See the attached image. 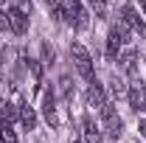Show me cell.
I'll return each mask as SVG.
<instances>
[{
  "label": "cell",
  "mask_w": 146,
  "mask_h": 143,
  "mask_svg": "<svg viewBox=\"0 0 146 143\" xmlns=\"http://www.w3.org/2000/svg\"><path fill=\"white\" fill-rule=\"evenodd\" d=\"M70 143H82V140H70Z\"/></svg>",
  "instance_id": "cell-23"
},
{
  "label": "cell",
  "mask_w": 146,
  "mask_h": 143,
  "mask_svg": "<svg viewBox=\"0 0 146 143\" xmlns=\"http://www.w3.org/2000/svg\"><path fill=\"white\" fill-rule=\"evenodd\" d=\"M70 59H73L76 70H79V76H82L84 81H93V79H96V70H93V56H90V51H87L82 42H73V45H70Z\"/></svg>",
  "instance_id": "cell-2"
},
{
  "label": "cell",
  "mask_w": 146,
  "mask_h": 143,
  "mask_svg": "<svg viewBox=\"0 0 146 143\" xmlns=\"http://www.w3.org/2000/svg\"><path fill=\"white\" fill-rule=\"evenodd\" d=\"M121 20L127 23V25L135 31V34H141V36L146 39V25H143V20L138 17V11H135L132 6H121Z\"/></svg>",
  "instance_id": "cell-5"
},
{
  "label": "cell",
  "mask_w": 146,
  "mask_h": 143,
  "mask_svg": "<svg viewBox=\"0 0 146 143\" xmlns=\"http://www.w3.org/2000/svg\"><path fill=\"white\" fill-rule=\"evenodd\" d=\"M42 56H45V65H51V62H54V51H51V45H48V42H42Z\"/></svg>",
  "instance_id": "cell-19"
},
{
  "label": "cell",
  "mask_w": 146,
  "mask_h": 143,
  "mask_svg": "<svg viewBox=\"0 0 146 143\" xmlns=\"http://www.w3.org/2000/svg\"><path fill=\"white\" fill-rule=\"evenodd\" d=\"M70 90H73L70 76H62V79H59V95H62V98H70Z\"/></svg>",
  "instance_id": "cell-15"
},
{
  "label": "cell",
  "mask_w": 146,
  "mask_h": 143,
  "mask_svg": "<svg viewBox=\"0 0 146 143\" xmlns=\"http://www.w3.org/2000/svg\"><path fill=\"white\" fill-rule=\"evenodd\" d=\"M82 129H84V143H101V140H104V135H101L98 124L93 121L90 115L82 118Z\"/></svg>",
  "instance_id": "cell-9"
},
{
  "label": "cell",
  "mask_w": 146,
  "mask_h": 143,
  "mask_svg": "<svg viewBox=\"0 0 146 143\" xmlns=\"http://www.w3.org/2000/svg\"><path fill=\"white\" fill-rule=\"evenodd\" d=\"M25 68L31 70V76H34V79H42V65H39V59H34V56H25Z\"/></svg>",
  "instance_id": "cell-14"
},
{
  "label": "cell",
  "mask_w": 146,
  "mask_h": 143,
  "mask_svg": "<svg viewBox=\"0 0 146 143\" xmlns=\"http://www.w3.org/2000/svg\"><path fill=\"white\" fill-rule=\"evenodd\" d=\"M87 3H90V9L98 14V17H104V14H107V0H87Z\"/></svg>",
  "instance_id": "cell-16"
},
{
  "label": "cell",
  "mask_w": 146,
  "mask_h": 143,
  "mask_svg": "<svg viewBox=\"0 0 146 143\" xmlns=\"http://www.w3.org/2000/svg\"><path fill=\"white\" fill-rule=\"evenodd\" d=\"M138 129H141V138L146 140V118H141V124H138Z\"/></svg>",
  "instance_id": "cell-21"
},
{
  "label": "cell",
  "mask_w": 146,
  "mask_h": 143,
  "mask_svg": "<svg viewBox=\"0 0 146 143\" xmlns=\"http://www.w3.org/2000/svg\"><path fill=\"white\" fill-rule=\"evenodd\" d=\"M56 17L70 23L76 31H87L90 28V11L82 6V0H59V11Z\"/></svg>",
  "instance_id": "cell-1"
},
{
  "label": "cell",
  "mask_w": 146,
  "mask_h": 143,
  "mask_svg": "<svg viewBox=\"0 0 146 143\" xmlns=\"http://www.w3.org/2000/svg\"><path fill=\"white\" fill-rule=\"evenodd\" d=\"M118 62H121V70H124V73H135V65H138V51H135V48H127L124 54L118 56Z\"/></svg>",
  "instance_id": "cell-11"
},
{
  "label": "cell",
  "mask_w": 146,
  "mask_h": 143,
  "mask_svg": "<svg viewBox=\"0 0 146 143\" xmlns=\"http://www.w3.org/2000/svg\"><path fill=\"white\" fill-rule=\"evenodd\" d=\"M17 121L23 124V129L31 132V129H36V112L28 107V104H23V107H20V118H17Z\"/></svg>",
  "instance_id": "cell-12"
},
{
  "label": "cell",
  "mask_w": 146,
  "mask_h": 143,
  "mask_svg": "<svg viewBox=\"0 0 146 143\" xmlns=\"http://www.w3.org/2000/svg\"><path fill=\"white\" fill-rule=\"evenodd\" d=\"M87 104H90L93 109H101L104 104H107V95H104V87L93 79L90 81V87H87Z\"/></svg>",
  "instance_id": "cell-8"
},
{
  "label": "cell",
  "mask_w": 146,
  "mask_h": 143,
  "mask_svg": "<svg viewBox=\"0 0 146 143\" xmlns=\"http://www.w3.org/2000/svg\"><path fill=\"white\" fill-rule=\"evenodd\" d=\"M9 28V20H6V11H3V6H0V31H6Z\"/></svg>",
  "instance_id": "cell-20"
},
{
  "label": "cell",
  "mask_w": 146,
  "mask_h": 143,
  "mask_svg": "<svg viewBox=\"0 0 146 143\" xmlns=\"http://www.w3.org/2000/svg\"><path fill=\"white\" fill-rule=\"evenodd\" d=\"M0 143H17L14 129H11V124H6V121H0Z\"/></svg>",
  "instance_id": "cell-13"
},
{
  "label": "cell",
  "mask_w": 146,
  "mask_h": 143,
  "mask_svg": "<svg viewBox=\"0 0 146 143\" xmlns=\"http://www.w3.org/2000/svg\"><path fill=\"white\" fill-rule=\"evenodd\" d=\"M143 101H146L143 81H132V84H129V107H132L135 112H138V109L143 107Z\"/></svg>",
  "instance_id": "cell-10"
},
{
  "label": "cell",
  "mask_w": 146,
  "mask_h": 143,
  "mask_svg": "<svg viewBox=\"0 0 146 143\" xmlns=\"http://www.w3.org/2000/svg\"><path fill=\"white\" fill-rule=\"evenodd\" d=\"M121 45H124V36L118 34V28L112 25L107 34V59L110 62H118V51H121Z\"/></svg>",
  "instance_id": "cell-7"
},
{
  "label": "cell",
  "mask_w": 146,
  "mask_h": 143,
  "mask_svg": "<svg viewBox=\"0 0 146 143\" xmlns=\"http://www.w3.org/2000/svg\"><path fill=\"white\" fill-rule=\"evenodd\" d=\"M141 11H143V14H146V0H141Z\"/></svg>",
  "instance_id": "cell-22"
},
{
  "label": "cell",
  "mask_w": 146,
  "mask_h": 143,
  "mask_svg": "<svg viewBox=\"0 0 146 143\" xmlns=\"http://www.w3.org/2000/svg\"><path fill=\"white\" fill-rule=\"evenodd\" d=\"M110 90H112V95H121V93H127V87H124V81L115 76L112 81H110Z\"/></svg>",
  "instance_id": "cell-17"
},
{
  "label": "cell",
  "mask_w": 146,
  "mask_h": 143,
  "mask_svg": "<svg viewBox=\"0 0 146 143\" xmlns=\"http://www.w3.org/2000/svg\"><path fill=\"white\" fill-rule=\"evenodd\" d=\"M42 115H45V121L51 124V129L59 126V115H56V98L51 90H45V101H42Z\"/></svg>",
  "instance_id": "cell-6"
},
{
  "label": "cell",
  "mask_w": 146,
  "mask_h": 143,
  "mask_svg": "<svg viewBox=\"0 0 146 143\" xmlns=\"http://www.w3.org/2000/svg\"><path fill=\"white\" fill-rule=\"evenodd\" d=\"M14 6H17L23 14H31V0H14Z\"/></svg>",
  "instance_id": "cell-18"
},
{
  "label": "cell",
  "mask_w": 146,
  "mask_h": 143,
  "mask_svg": "<svg viewBox=\"0 0 146 143\" xmlns=\"http://www.w3.org/2000/svg\"><path fill=\"white\" fill-rule=\"evenodd\" d=\"M98 112H101V118H104V124H107L110 138H112V140H118V138H121V132H124V121L115 115V109L110 107V104H104V107L98 109Z\"/></svg>",
  "instance_id": "cell-3"
},
{
  "label": "cell",
  "mask_w": 146,
  "mask_h": 143,
  "mask_svg": "<svg viewBox=\"0 0 146 143\" xmlns=\"http://www.w3.org/2000/svg\"><path fill=\"white\" fill-rule=\"evenodd\" d=\"M6 20H9V28H11L17 36H23L25 31H28V14H23L17 6H9V11H6Z\"/></svg>",
  "instance_id": "cell-4"
}]
</instances>
